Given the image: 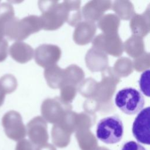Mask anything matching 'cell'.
Masks as SVG:
<instances>
[{
  "label": "cell",
  "instance_id": "obj_1",
  "mask_svg": "<svg viewBox=\"0 0 150 150\" xmlns=\"http://www.w3.org/2000/svg\"><path fill=\"white\" fill-rule=\"evenodd\" d=\"M145 100L142 93L132 87L119 90L115 97L116 106L127 115L138 114L143 109Z\"/></svg>",
  "mask_w": 150,
  "mask_h": 150
},
{
  "label": "cell",
  "instance_id": "obj_2",
  "mask_svg": "<svg viewBox=\"0 0 150 150\" xmlns=\"http://www.w3.org/2000/svg\"><path fill=\"white\" fill-rule=\"evenodd\" d=\"M124 132L121 120L115 115L106 117L99 121L97 125L96 135L101 141L108 144L121 141Z\"/></svg>",
  "mask_w": 150,
  "mask_h": 150
},
{
  "label": "cell",
  "instance_id": "obj_3",
  "mask_svg": "<svg viewBox=\"0 0 150 150\" xmlns=\"http://www.w3.org/2000/svg\"><path fill=\"white\" fill-rule=\"evenodd\" d=\"M149 112L150 107H147L140 111L134 120L132 125V134L140 143L149 145Z\"/></svg>",
  "mask_w": 150,
  "mask_h": 150
},
{
  "label": "cell",
  "instance_id": "obj_4",
  "mask_svg": "<svg viewBox=\"0 0 150 150\" xmlns=\"http://www.w3.org/2000/svg\"><path fill=\"white\" fill-rule=\"evenodd\" d=\"M2 125L6 136L16 140L22 136L23 129L19 114L14 111H10L4 114L2 118Z\"/></svg>",
  "mask_w": 150,
  "mask_h": 150
},
{
  "label": "cell",
  "instance_id": "obj_5",
  "mask_svg": "<svg viewBox=\"0 0 150 150\" xmlns=\"http://www.w3.org/2000/svg\"><path fill=\"white\" fill-rule=\"evenodd\" d=\"M0 83L6 93L12 92L16 87V81L13 76L6 74L0 79Z\"/></svg>",
  "mask_w": 150,
  "mask_h": 150
},
{
  "label": "cell",
  "instance_id": "obj_6",
  "mask_svg": "<svg viewBox=\"0 0 150 150\" xmlns=\"http://www.w3.org/2000/svg\"><path fill=\"white\" fill-rule=\"evenodd\" d=\"M13 16V11L11 5L6 3L0 5V20L6 23L12 19Z\"/></svg>",
  "mask_w": 150,
  "mask_h": 150
},
{
  "label": "cell",
  "instance_id": "obj_7",
  "mask_svg": "<svg viewBox=\"0 0 150 150\" xmlns=\"http://www.w3.org/2000/svg\"><path fill=\"white\" fill-rule=\"evenodd\" d=\"M139 84L143 94L149 97V70H145L141 76Z\"/></svg>",
  "mask_w": 150,
  "mask_h": 150
},
{
  "label": "cell",
  "instance_id": "obj_8",
  "mask_svg": "<svg viewBox=\"0 0 150 150\" xmlns=\"http://www.w3.org/2000/svg\"><path fill=\"white\" fill-rule=\"evenodd\" d=\"M121 150H146L145 148L139 143L131 141L125 142Z\"/></svg>",
  "mask_w": 150,
  "mask_h": 150
},
{
  "label": "cell",
  "instance_id": "obj_9",
  "mask_svg": "<svg viewBox=\"0 0 150 150\" xmlns=\"http://www.w3.org/2000/svg\"><path fill=\"white\" fill-rule=\"evenodd\" d=\"M8 43L5 39L0 42V62L5 60L8 55Z\"/></svg>",
  "mask_w": 150,
  "mask_h": 150
},
{
  "label": "cell",
  "instance_id": "obj_10",
  "mask_svg": "<svg viewBox=\"0 0 150 150\" xmlns=\"http://www.w3.org/2000/svg\"><path fill=\"white\" fill-rule=\"evenodd\" d=\"M5 35V23L0 20V42L4 39Z\"/></svg>",
  "mask_w": 150,
  "mask_h": 150
},
{
  "label": "cell",
  "instance_id": "obj_11",
  "mask_svg": "<svg viewBox=\"0 0 150 150\" xmlns=\"http://www.w3.org/2000/svg\"><path fill=\"white\" fill-rule=\"evenodd\" d=\"M6 93L5 92L2 85L0 83V107L3 104L5 97Z\"/></svg>",
  "mask_w": 150,
  "mask_h": 150
}]
</instances>
